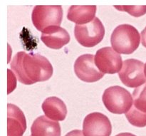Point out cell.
Wrapping results in <instances>:
<instances>
[{"mask_svg": "<svg viewBox=\"0 0 146 136\" xmlns=\"http://www.w3.org/2000/svg\"><path fill=\"white\" fill-rule=\"evenodd\" d=\"M42 110L47 118L54 121H63L67 115L65 103L56 96L47 98L43 103Z\"/></svg>", "mask_w": 146, "mask_h": 136, "instance_id": "4fadbf2b", "label": "cell"}, {"mask_svg": "<svg viewBox=\"0 0 146 136\" xmlns=\"http://www.w3.org/2000/svg\"><path fill=\"white\" fill-rule=\"evenodd\" d=\"M27 121L23 111L17 105H7V136H23Z\"/></svg>", "mask_w": 146, "mask_h": 136, "instance_id": "30bf717a", "label": "cell"}, {"mask_svg": "<svg viewBox=\"0 0 146 136\" xmlns=\"http://www.w3.org/2000/svg\"><path fill=\"white\" fill-rule=\"evenodd\" d=\"M41 39L48 48L60 49L69 43L71 38L65 29L58 26H52L43 31Z\"/></svg>", "mask_w": 146, "mask_h": 136, "instance_id": "8fae6325", "label": "cell"}, {"mask_svg": "<svg viewBox=\"0 0 146 136\" xmlns=\"http://www.w3.org/2000/svg\"><path fill=\"white\" fill-rule=\"evenodd\" d=\"M96 6H71L68 9L67 19L77 25H84L95 19Z\"/></svg>", "mask_w": 146, "mask_h": 136, "instance_id": "5bb4252c", "label": "cell"}, {"mask_svg": "<svg viewBox=\"0 0 146 136\" xmlns=\"http://www.w3.org/2000/svg\"><path fill=\"white\" fill-rule=\"evenodd\" d=\"M93 54H84L76 60L74 71L79 79L84 82H96L104 77V74L97 68Z\"/></svg>", "mask_w": 146, "mask_h": 136, "instance_id": "9c48e42d", "label": "cell"}, {"mask_svg": "<svg viewBox=\"0 0 146 136\" xmlns=\"http://www.w3.org/2000/svg\"><path fill=\"white\" fill-rule=\"evenodd\" d=\"M31 133V136H61V126L58 121L41 115L33 123Z\"/></svg>", "mask_w": 146, "mask_h": 136, "instance_id": "7c38bea8", "label": "cell"}, {"mask_svg": "<svg viewBox=\"0 0 146 136\" xmlns=\"http://www.w3.org/2000/svg\"><path fill=\"white\" fill-rule=\"evenodd\" d=\"M133 106L143 113H146V83L136 88L133 93Z\"/></svg>", "mask_w": 146, "mask_h": 136, "instance_id": "2e32d148", "label": "cell"}, {"mask_svg": "<svg viewBox=\"0 0 146 136\" xmlns=\"http://www.w3.org/2000/svg\"><path fill=\"white\" fill-rule=\"evenodd\" d=\"M141 42H142L143 46L146 48V27L141 31Z\"/></svg>", "mask_w": 146, "mask_h": 136, "instance_id": "d6986e66", "label": "cell"}, {"mask_svg": "<svg viewBox=\"0 0 146 136\" xmlns=\"http://www.w3.org/2000/svg\"><path fill=\"white\" fill-rule=\"evenodd\" d=\"M122 57L111 47H104L97 51L95 64L103 74H114L122 68Z\"/></svg>", "mask_w": 146, "mask_h": 136, "instance_id": "52a82bcc", "label": "cell"}, {"mask_svg": "<svg viewBox=\"0 0 146 136\" xmlns=\"http://www.w3.org/2000/svg\"><path fill=\"white\" fill-rule=\"evenodd\" d=\"M102 100L107 110L114 114L127 113L133 103L131 93L119 86L106 88L103 94Z\"/></svg>", "mask_w": 146, "mask_h": 136, "instance_id": "3957f363", "label": "cell"}, {"mask_svg": "<svg viewBox=\"0 0 146 136\" xmlns=\"http://www.w3.org/2000/svg\"><path fill=\"white\" fill-rule=\"evenodd\" d=\"M62 19L61 6H36L31 14L33 24L41 32L52 26L60 27Z\"/></svg>", "mask_w": 146, "mask_h": 136, "instance_id": "277c9868", "label": "cell"}, {"mask_svg": "<svg viewBox=\"0 0 146 136\" xmlns=\"http://www.w3.org/2000/svg\"><path fill=\"white\" fill-rule=\"evenodd\" d=\"M141 36L138 30L131 24H121L113 31L112 48L118 54H131L138 48Z\"/></svg>", "mask_w": 146, "mask_h": 136, "instance_id": "7a4b0ae2", "label": "cell"}, {"mask_svg": "<svg viewBox=\"0 0 146 136\" xmlns=\"http://www.w3.org/2000/svg\"><path fill=\"white\" fill-rule=\"evenodd\" d=\"M11 68L18 81L25 85L48 81L53 75V66L46 57L24 51H20L14 56Z\"/></svg>", "mask_w": 146, "mask_h": 136, "instance_id": "6da1fadb", "label": "cell"}, {"mask_svg": "<svg viewBox=\"0 0 146 136\" xmlns=\"http://www.w3.org/2000/svg\"><path fill=\"white\" fill-rule=\"evenodd\" d=\"M121 82L129 88H138L146 82L145 65L139 60L131 58L123 61L118 74Z\"/></svg>", "mask_w": 146, "mask_h": 136, "instance_id": "8992f818", "label": "cell"}, {"mask_svg": "<svg viewBox=\"0 0 146 136\" xmlns=\"http://www.w3.org/2000/svg\"><path fill=\"white\" fill-rule=\"evenodd\" d=\"M65 136H84V133L80 130H74L68 133Z\"/></svg>", "mask_w": 146, "mask_h": 136, "instance_id": "ac0fdd59", "label": "cell"}, {"mask_svg": "<svg viewBox=\"0 0 146 136\" xmlns=\"http://www.w3.org/2000/svg\"><path fill=\"white\" fill-rule=\"evenodd\" d=\"M145 77H146V64L145 65Z\"/></svg>", "mask_w": 146, "mask_h": 136, "instance_id": "44dd1931", "label": "cell"}, {"mask_svg": "<svg viewBox=\"0 0 146 136\" xmlns=\"http://www.w3.org/2000/svg\"><path fill=\"white\" fill-rule=\"evenodd\" d=\"M76 39L83 46L94 47L99 44L105 35V28L98 17L84 25H76L74 28Z\"/></svg>", "mask_w": 146, "mask_h": 136, "instance_id": "5b68a950", "label": "cell"}, {"mask_svg": "<svg viewBox=\"0 0 146 136\" xmlns=\"http://www.w3.org/2000/svg\"><path fill=\"white\" fill-rule=\"evenodd\" d=\"M127 119L133 126L143 128L146 126V113H143L132 106L127 113H125Z\"/></svg>", "mask_w": 146, "mask_h": 136, "instance_id": "9a60e30c", "label": "cell"}, {"mask_svg": "<svg viewBox=\"0 0 146 136\" xmlns=\"http://www.w3.org/2000/svg\"><path fill=\"white\" fill-rule=\"evenodd\" d=\"M121 11H126L135 17H139L146 13V6H114Z\"/></svg>", "mask_w": 146, "mask_h": 136, "instance_id": "e0dca14e", "label": "cell"}, {"mask_svg": "<svg viewBox=\"0 0 146 136\" xmlns=\"http://www.w3.org/2000/svg\"><path fill=\"white\" fill-rule=\"evenodd\" d=\"M115 136H136L134 134L131 133H121L118 134Z\"/></svg>", "mask_w": 146, "mask_h": 136, "instance_id": "ffe728a7", "label": "cell"}, {"mask_svg": "<svg viewBox=\"0 0 146 136\" xmlns=\"http://www.w3.org/2000/svg\"><path fill=\"white\" fill-rule=\"evenodd\" d=\"M84 136H111L112 125L108 117L95 112L86 116L83 123Z\"/></svg>", "mask_w": 146, "mask_h": 136, "instance_id": "ba28073f", "label": "cell"}]
</instances>
